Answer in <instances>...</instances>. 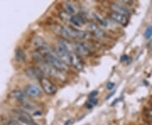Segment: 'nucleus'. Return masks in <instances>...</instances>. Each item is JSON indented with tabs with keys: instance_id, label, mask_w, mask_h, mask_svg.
I'll return each instance as SVG.
<instances>
[{
	"instance_id": "obj_1",
	"label": "nucleus",
	"mask_w": 152,
	"mask_h": 125,
	"mask_svg": "<svg viewBox=\"0 0 152 125\" xmlns=\"http://www.w3.org/2000/svg\"><path fill=\"white\" fill-rule=\"evenodd\" d=\"M60 33L65 39L86 40L91 37V34L85 31H80L70 26H63L60 28Z\"/></svg>"
},
{
	"instance_id": "obj_2",
	"label": "nucleus",
	"mask_w": 152,
	"mask_h": 125,
	"mask_svg": "<svg viewBox=\"0 0 152 125\" xmlns=\"http://www.w3.org/2000/svg\"><path fill=\"white\" fill-rule=\"evenodd\" d=\"M44 62H46L49 65L55 68L56 69L62 71L64 73L68 71V65L60 59L57 55H55L53 53L44 56Z\"/></svg>"
},
{
	"instance_id": "obj_3",
	"label": "nucleus",
	"mask_w": 152,
	"mask_h": 125,
	"mask_svg": "<svg viewBox=\"0 0 152 125\" xmlns=\"http://www.w3.org/2000/svg\"><path fill=\"white\" fill-rule=\"evenodd\" d=\"M40 69H41V70L43 72V74H47V75H48L50 76L53 77L55 79H57V80H64V79H65L64 73V72L56 69L55 68L52 67L51 65H49L48 64H47L46 62L41 63Z\"/></svg>"
},
{
	"instance_id": "obj_4",
	"label": "nucleus",
	"mask_w": 152,
	"mask_h": 125,
	"mask_svg": "<svg viewBox=\"0 0 152 125\" xmlns=\"http://www.w3.org/2000/svg\"><path fill=\"white\" fill-rule=\"evenodd\" d=\"M15 114L16 115L17 118L20 120V122L26 124V125H37V124L33 119V118L27 112L22 110V109H15L13 110Z\"/></svg>"
},
{
	"instance_id": "obj_5",
	"label": "nucleus",
	"mask_w": 152,
	"mask_h": 125,
	"mask_svg": "<svg viewBox=\"0 0 152 125\" xmlns=\"http://www.w3.org/2000/svg\"><path fill=\"white\" fill-rule=\"evenodd\" d=\"M41 86L46 94H48L49 96H53L57 92V87L54 84L51 80H49L48 78L46 77H42L41 80Z\"/></svg>"
},
{
	"instance_id": "obj_6",
	"label": "nucleus",
	"mask_w": 152,
	"mask_h": 125,
	"mask_svg": "<svg viewBox=\"0 0 152 125\" xmlns=\"http://www.w3.org/2000/svg\"><path fill=\"white\" fill-rule=\"evenodd\" d=\"M55 52H56V55L60 59L62 60L64 64H70V53H69L62 45L59 43L57 44V46L55 47Z\"/></svg>"
},
{
	"instance_id": "obj_7",
	"label": "nucleus",
	"mask_w": 152,
	"mask_h": 125,
	"mask_svg": "<svg viewBox=\"0 0 152 125\" xmlns=\"http://www.w3.org/2000/svg\"><path fill=\"white\" fill-rule=\"evenodd\" d=\"M75 53L79 56L87 57L91 53V47L87 42H75Z\"/></svg>"
},
{
	"instance_id": "obj_8",
	"label": "nucleus",
	"mask_w": 152,
	"mask_h": 125,
	"mask_svg": "<svg viewBox=\"0 0 152 125\" xmlns=\"http://www.w3.org/2000/svg\"><path fill=\"white\" fill-rule=\"evenodd\" d=\"M26 95L32 98H38L42 96V91L41 89L35 85H29L25 89Z\"/></svg>"
},
{
	"instance_id": "obj_9",
	"label": "nucleus",
	"mask_w": 152,
	"mask_h": 125,
	"mask_svg": "<svg viewBox=\"0 0 152 125\" xmlns=\"http://www.w3.org/2000/svg\"><path fill=\"white\" fill-rule=\"evenodd\" d=\"M70 64L78 71H81L84 68V64L80 56H79L75 53L70 54Z\"/></svg>"
},
{
	"instance_id": "obj_10",
	"label": "nucleus",
	"mask_w": 152,
	"mask_h": 125,
	"mask_svg": "<svg viewBox=\"0 0 152 125\" xmlns=\"http://www.w3.org/2000/svg\"><path fill=\"white\" fill-rule=\"evenodd\" d=\"M110 17H111V19L115 23L120 24V25H122L124 26H127L128 23H129V18H128V16L118 14V13H116V12H113L112 11V13L110 14Z\"/></svg>"
},
{
	"instance_id": "obj_11",
	"label": "nucleus",
	"mask_w": 152,
	"mask_h": 125,
	"mask_svg": "<svg viewBox=\"0 0 152 125\" xmlns=\"http://www.w3.org/2000/svg\"><path fill=\"white\" fill-rule=\"evenodd\" d=\"M88 26H89V31H90V32L91 33L94 37H96V38L104 39L107 37L105 32L103 31V30H102L101 28H99L98 26H96V24H94V23H89Z\"/></svg>"
},
{
	"instance_id": "obj_12",
	"label": "nucleus",
	"mask_w": 152,
	"mask_h": 125,
	"mask_svg": "<svg viewBox=\"0 0 152 125\" xmlns=\"http://www.w3.org/2000/svg\"><path fill=\"white\" fill-rule=\"evenodd\" d=\"M111 10L113 12H116V13H118L121 15H129L131 14L130 10L129 8H127L126 6L123 5L121 4H111Z\"/></svg>"
},
{
	"instance_id": "obj_13",
	"label": "nucleus",
	"mask_w": 152,
	"mask_h": 125,
	"mask_svg": "<svg viewBox=\"0 0 152 125\" xmlns=\"http://www.w3.org/2000/svg\"><path fill=\"white\" fill-rule=\"evenodd\" d=\"M26 73L28 77L31 78V79H38L41 80L43 76V72L41 70V69L39 68H36V67H30L27 68Z\"/></svg>"
},
{
	"instance_id": "obj_14",
	"label": "nucleus",
	"mask_w": 152,
	"mask_h": 125,
	"mask_svg": "<svg viewBox=\"0 0 152 125\" xmlns=\"http://www.w3.org/2000/svg\"><path fill=\"white\" fill-rule=\"evenodd\" d=\"M71 22L74 26H75L77 27L81 26L82 25H84L86 22V15L84 14H77V15H73L70 18Z\"/></svg>"
},
{
	"instance_id": "obj_15",
	"label": "nucleus",
	"mask_w": 152,
	"mask_h": 125,
	"mask_svg": "<svg viewBox=\"0 0 152 125\" xmlns=\"http://www.w3.org/2000/svg\"><path fill=\"white\" fill-rule=\"evenodd\" d=\"M58 43L62 45L64 48L70 53H75V47H74V43L70 42L68 39H61L58 41Z\"/></svg>"
},
{
	"instance_id": "obj_16",
	"label": "nucleus",
	"mask_w": 152,
	"mask_h": 125,
	"mask_svg": "<svg viewBox=\"0 0 152 125\" xmlns=\"http://www.w3.org/2000/svg\"><path fill=\"white\" fill-rule=\"evenodd\" d=\"M11 96L15 99L16 101H18L19 102H21L23 101H25L26 99V94L20 90H15V91H13L11 92Z\"/></svg>"
},
{
	"instance_id": "obj_17",
	"label": "nucleus",
	"mask_w": 152,
	"mask_h": 125,
	"mask_svg": "<svg viewBox=\"0 0 152 125\" xmlns=\"http://www.w3.org/2000/svg\"><path fill=\"white\" fill-rule=\"evenodd\" d=\"M93 16L95 18V20L97 21V23H99L102 26L107 27V26H108V21H107V20H105L103 17L101 16L100 15H98V14H94Z\"/></svg>"
},
{
	"instance_id": "obj_18",
	"label": "nucleus",
	"mask_w": 152,
	"mask_h": 125,
	"mask_svg": "<svg viewBox=\"0 0 152 125\" xmlns=\"http://www.w3.org/2000/svg\"><path fill=\"white\" fill-rule=\"evenodd\" d=\"M15 58L18 62H24L26 60V53L20 48H18L15 51Z\"/></svg>"
},
{
	"instance_id": "obj_19",
	"label": "nucleus",
	"mask_w": 152,
	"mask_h": 125,
	"mask_svg": "<svg viewBox=\"0 0 152 125\" xmlns=\"http://www.w3.org/2000/svg\"><path fill=\"white\" fill-rule=\"evenodd\" d=\"M20 103L21 104L22 107H24V108L26 109H29V110H33V109H36V107H37L36 104L33 103L32 102H29L26 99L25 101L21 102H20Z\"/></svg>"
},
{
	"instance_id": "obj_20",
	"label": "nucleus",
	"mask_w": 152,
	"mask_h": 125,
	"mask_svg": "<svg viewBox=\"0 0 152 125\" xmlns=\"http://www.w3.org/2000/svg\"><path fill=\"white\" fill-rule=\"evenodd\" d=\"M33 44H34V46L37 49L42 48V47H43L45 45H47V44L45 43L43 39L39 37H37L34 38V40H33Z\"/></svg>"
},
{
	"instance_id": "obj_21",
	"label": "nucleus",
	"mask_w": 152,
	"mask_h": 125,
	"mask_svg": "<svg viewBox=\"0 0 152 125\" xmlns=\"http://www.w3.org/2000/svg\"><path fill=\"white\" fill-rule=\"evenodd\" d=\"M64 11H66L68 14H69L70 15H73L74 14H75V8L72 6V4H69V3H65L64 4Z\"/></svg>"
},
{
	"instance_id": "obj_22",
	"label": "nucleus",
	"mask_w": 152,
	"mask_h": 125,
	"mask_svg": "<svg viewBox=\"0 0 152 125\" xmlns=\"http://www.w3.org/2000/svg\"><path fill=\"white\" fill-rule=\"evenodd\" d=\"M97 104V99H90V101L86 104V107L88 109H91L94 107Z\"/></svg>"
},
{
	"instance_id": "obj_23",
	"label": "nucleus",
	"mask_w": 152,
	"mask_h": 125,
	"mask_svg": "<svg viewBox=\"0 0 152 125\" xmlns=\"http://www.w3.org/2000/svg\"><path fill=\"white\" fill-rule=\"evenodd\" d=\"M71 16H72V15H70L69 14H68L66 11H62V12L60 13V17H61V19L64 20H66V21H69V20H70Z\"/></svg>"
},
{
	"instance_id": "obj_24",
	"label": "nucleus",
	"mask_w": 152,
	"mask_h": 125,
	"mask_svg": "<svg viewBox=\"0 0 152 125\" xmlns=\"http://www.w3.org/2000/svg\"><path fill=\"white\" fill-rule=\"evenodd\" d=\"M152 37V26L147 28L145 32V39H150Z\"/></svg>"
},
{
	"instance_id": "obj_25",
	"label": "nucleus",
	"mask_w": 152,
	"mask_h": 125,
	"mask_svg": "<svg viewBox=\"0 0 152 125\" xmlns=\"http://www.w3.org/2000/svg\"><path fill=\"white\" fill-rule=\"evenodd\" d=\"M98 95V91H93L91 92L90 93V95H89V98L90 99H96V96Z\"/></svg>"
},
{
	"instance_id": "obj_26",
	"label": "nucleus",
	"mask_w": 152,
	"mask_h": 125,
	"mask_svg": "<svg viewBox=\"0 0 152 125\" xmlns=\"http://www.w3.org/2000/svg\"><path fill=\"white\" fill-rule=\"evenodd\" d=\"M114 86H115V84L114 83H113V82H108L107 85V89L109 90V91H111V90L113 89Z\"/></svg>"
},
{
	"instance_id": "obj_27",
	"label": "nucleus",
	"mask_w": 152,
	"mask_h": 125,
	"mask_svg": "<svg viewBox=\"0 0 152 125\" xmlns=\"http://www.w3.org/2000/svg\"><path fill=\"white\" fill-rule=\"evenodd\" d=\"M7 125H20L18 122H16V121H10L8 124H7Z\"/></svg>"
},
{
	"instance_id": "obj_28",
	"label": "nucleus",
	"mask_w": 152,
	"mask_h": 125,
	"mask_svg": "<svg viewBox=\"0 0 152 125\" xmlns=\"http://www.w3.org/2000/svg\"><path fill=\"white\" fill-rule=\"evenodd\" d=\"M128 59H129V57H128L127 55H124V56L121 58V62H126Z\"/></svg>"
},
{
	"instance_id": "obj_29",
	"label": "nucleus",
	"mask_w": 152,
	"mask_h": 125,
	"mask_svg": "<svg viewBox=\"0 0 152 125\" xmlns=\"http://www.w3.org/2000/svg\"><path fill=\"white\" fill-rule=\"evenodd\" d=\"M148 114H149V116H150L151 118H152V109L148 111Z\"/></svg>"
},
{
	"instance_id": "obj_30",
	"label": "nucleus",
	"mask_w": 152,
	"mask_h": 125,
	"mask_svg": "<svg viewBox=\"0 0 152 125\" xmlns=\"http://www.w3.org/2000/svg\"><path fill=\"white\" fill-rule=\"evenodd\" d=\"M150 46H151V49H152V42H151V45H150Z\"/></svg>"
},
{
	"instance_id": "obj_31",
	"label": "nucleus",
	"mask_w": 152,
	"mask_h": 125,
	"mask_svg": "<svg viewBox=\"0 0 152 125\" xmlns=\"http://www.w3.org/2000/svg\"><path fill=\"white\" fill-rule=\"evenodd\" d=\"M150 125H152V124H150Z\"/></svg>"
}]
</instances>
